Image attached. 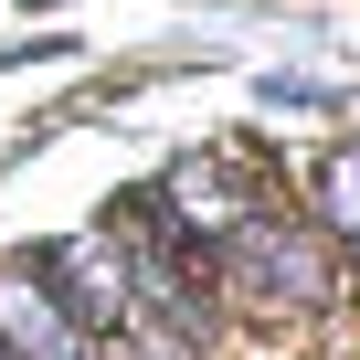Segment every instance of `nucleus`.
I'll use <instances>...</instances> for the list:
<instances>
[{"label":"nucleus","mask_w":360,"mask_h":360,"mask_svg":"<svg viewBox=\"0 0 360 360\" xmlns=\"http://www.w3.org/2000/svg\"><path fill=\"white\" fill-rule=\"evenodd\" d=\"M318 233L360 265V138H349V148H328V169H318Z\"/></svg>","instance_id":"obj_5"},{"label":"nucleus","mask_w":360,"mask_h":360,"mask_svg":"<svg viewBox=\"0 0 360 360\" xmlns=\"http://www.w3.org/2000/svg\"><path fill=\"white\" fill-rule=\"evenodd\" d=\"M212 286H223L233 307H255V318H307V307L339 297V255H328L318 223H297V212L265 202V212L212 255Z\"/></svg>","instance_id":"obj_1"},{"label":"nucleus","mask_w":360,"mask_h":360,"mask_svg":"<svg viewBox=\"0 0 360 360\" xmlns=\"http://www.w3.org/2000/svg\"><path fill=\"white\" fill-rule=\"evenodd\" d=\"M0 360H106L43 286V265L22 244H0Z\"/></svg>","instance_id":"obj_4"},{"label":"nucleus","mask_w":360,"mask_h":360,"mask_svg":"<svg viewBox=\"0 0 360 360\" xmlns=\"http://www.w3.org/2000/svg\"><path fill=\"white\" fill-rule=\"evenodd\" d=\"M148 202H159V223L180 233V244H191L202 265L265 212V191H255V180H244V159H223V148H202V159H169L159 180H148Z\"/></svg>","instance_id":"obj_2"},{"label":"nucleus","mask_w":360,"mask_h":360,"mask_svg":"<svg viewBox=\"0 0 360 360\" xmlns=\"http://www.w3.org/2000/svg\"><path fill=\"white\" fill-rule=\"evenodd\" d=\"M32 265H43L53 307H64V318H75L96 349L138 328V286H127V255H117V233H106V223H85V233H53Z\"/></svg>","instance_id":"obj_3"}]
</instances>
